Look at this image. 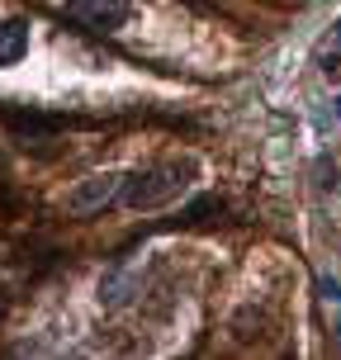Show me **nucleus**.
Listing matches in <instances>:
<instances>
[{"label":"nucleus","instance_id":"1","mask_svg":"<svg viewBox=\"0 0 341 360\" xmlns=\"http://www.w3.org/2000/svg\"><path fill=\"white\" fill-rule=\"evenodd\" d=\"M190 176H195V162H180V157L143 166V171L124 176V195L119 199L128 209H162V204H171V199H180L190 190Z\"/></svg>","mask_w":341,"mask_h":360},{"label":"nucleus","instance_id":"2","mask_svg":"<svg viewBox=\"0 0 341 360\" xmlns=\"http://www.w3.org/2000/svg\"><path fill=\"white\" fill-rule=\"evenodd\" d=\"M119 195H124V176L119 171H95V176L76 180V190L67 195V214L90 218V214H100L105 204H114Z\"/></svg>","mask_w":341,"mask_h":360},{"label":"nucleus","instance_id":"3","mask_svg":"<svg viewBox=\"0 0 341 360\" xmlns=\"http://www.w3.org/2000/svg\"><path fill=\"white\" fill-rule=\"evenodd\" d=\"M133 0H67V19L81 24L86 34H114L128 24Z\"/></svg>","mask_w":341,"mask_h":360},{"label":"nucleus","instance_id":"4","mask_svg":"<svg viewBox=\"0 0 341 360\" xmlns=\"http://www.w3.org/2000/svg\"><path fill=\"white\" fill-rule=\"evenodd\" d=\"M29 53V24L24 19H0V67H15Z\"/></svg>","mask_w":341,"mask_h":360},{"label":"nucleus","instance_id":"5","mask_svg":"<svg viewBox=\"0 0 341 360\" xmlns=\"http://www.w3.org/2000/svg\"><path fill=\"white\" fill-rule=\"evenodd\" d=\"M138 285H143V270H114L105 285H100V304L105 308H124Z\"/></svg>","mask_w":341,"mask_h":360},{"label":"nucleus","instance_id":"6","mask_svg":"<svg viewBox=\"0 0 341 360\" xmlns=\"http://www.w3.org/2000/svg\"><path fill=\"white\" fill-rule=\"evenodd\" d=\"M209 214H223V199H218V195H209V199H195V204L185 209V218H190V223H204Z\"/></svg>","mask_w":341,"mask_h":360},{"label":"nucleus","instance_id":"7","mask_svg":"<svg viewBox=\"0 0 341 360\" xmlns=\"http://www.w3.org/2000/svg\"><path fill=\"white\" fill-rule=\"evenodd\" d=\"M337 114H341V100H337Z\"/></svg>","mask_w":341,"mask_h":360}]
</instances>
